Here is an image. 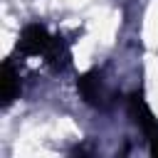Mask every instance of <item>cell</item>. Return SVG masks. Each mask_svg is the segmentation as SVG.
Here are the masks:
<instances>
[{"label": "cell", "instance_id": "5b68a950", "mask_svg": "<svg viewBox=\"0 0 158 158\" xmlns=\"http://www.w3.org/2000/svg\"><path fill=\"white\" fill-rule=\"evenodd\" d=\"M151 153H153V156H158V146H156V148H153V151H151Z\"/></svg>", "mask_w": 158, "mask_h": 158}, {"label": "cell", "instance_id": "3957f363", "mask_svg": "<svg viewBox=\"0 0 158 158\" xmlns=\"http://www.w3.org/2000/svg\"><path fill=\"white\" fill-rule=\"evenodd\" d=\"M77 89H79V94H81V99H84L86 104H91V106H101V104H104L101 77H99V72H96V69H94V72L81 74V77L77 79Z\"/></svg>", "mask_w": 158, "mask_h": 158}, {"label": "cell", "instance_id": "6da1fadb", "mask_svg": "<svg viewBox=\"0 0 158 158\" xmlns=\"http://www.w3.org/2000/svg\"><path fill=\"white\" fill-rule=\"evenodd\" d=\"M17 49L22 54H44L47 62L54 69H64L69 64V49L62 42V37L49 35L47 27L40 25V22H32V25H27L22 30L20 42H17Z\"/></svg>", "mask_w": 158, "mask_h": 158}, {"label": "cell", "instance_id": "7a4b0ae2", "mask_svg": "<svg viewBox=\"0 0 158 158\" xmlns=\"http://www.w3.org/2000/svg\"><path fill=\"white\" fill-rule=\"evenodd\" d=\"M128 114L133 116V121L138 123V128L143 131V136H146V141L151 143V151H153L158 146V121L153 118V114H151V109H148V104L143 101L141 94L128 96Z\"/></svg>", "mask_w": 158, "mask_h": 158}, {"label": "cell", "instance_id": "277c9868", "mask_svg": "<svg viewBox=\"0 0 158 158\" xmlns=\"http://www.w3.org/2000/svg\"><path fill=\"white\" fill-rule=\"evenodd\" d=\"M20 94V74L15 72L12 62L7 59L2 64V72H0V96H2V104H12L15 96Z\"/></svg>", "mask_w": 158, "mask_h": 158}]
</instances>
